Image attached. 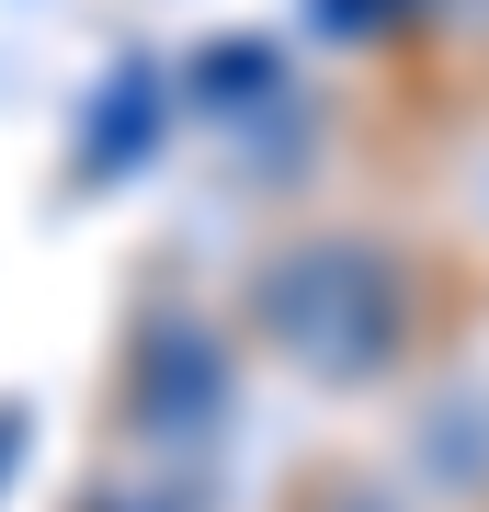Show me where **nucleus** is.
<instances>
[{"label":"nucleus","mask_w":489,"mask_h":512,"mask_svg":"<svg viewBox=\"0 0 489 512\" xmlns=\"http://www.w3.org/2000/svg\"><path fill=\"white\" fill-rule=\"evenodd\" d=\"M410 330H421V285L399 251L353 228H308L262 262V342L319 387H387L410 376Z\"/></svg>","instance_id":"obj_1"}]
</instances>
